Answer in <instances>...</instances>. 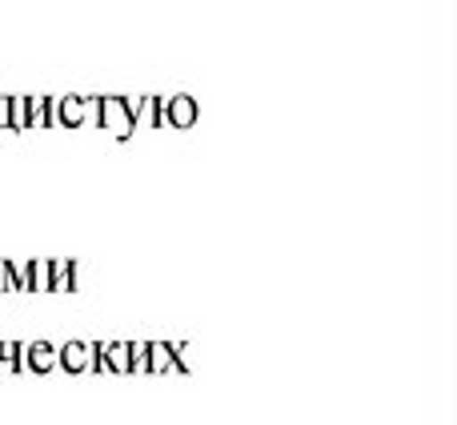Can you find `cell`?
Returning a JSON list of instances; mask_svg holds the SVG:
<instances>
[{"instance_id": "6da1fadb", "label": "cell", "mask_w": 457, "mask_h": 425, "mask_svg": "<svg viewBox=\"0 0 457 425\" xmlns=\"http://www.w3.org/2000/svg\"><path fill=\"white\" fill-rule=\"evenodd\" d=\"M96 117H101V96H56L53 104V121L64 129L96 125Z\"/></svg>"}, {"instance_id": "7a4b0ae2", "label": "cell", "mask_w": 457, "mask_h": 425, "mask_svg": "<svg viewBox=\"0 0 457 425\" xmlns=\"http://www.w3.org/2000/svg\"><path fill=\"white\" fill-rule=\"evenodd\" d=\"M96 129H109L117 141H129V137L137 133L133 112H129L125 96H101V117H96Z\"/></svg>"}, {"instance_id": "3957f363", "label": "cell", "mask_w": 457, "mask_h": 425, "mask_svg": "<svg viewBox=\"0 0 457 425\" xmlns=\"http://www.w3.org/2000/svg\"><path fill=\"white\" fill-rule=\"evenodd\" d=\"M201 117V104L189 93L161 96V129H193Z\"/></svg>"}, {"instance_id": "277c9868", "label": "cell", "mask_w": 457, "mask_h": 425, "mask_svg": "<svg viewBox=\"0 0 457 425\" xmlns=\"http://www.w3.org/2000/svg\"><path fill=\"white\" fill-rule=\"evenodd\" d=\"M21 357H24V365H29V370H37V373H48L56 365V349L48 346V341H37V346L21 349Z\"/></svg>"}, {"instance_id": "5b68a950", "label": "cell", "mask_w": 457, "mask_h": 425, "mask_svg": "<svg viewBox=\"0 0 457 425\" xmlns=\"http://www.w3.org/2000/svg\"><path fill=\"white\" fill-rule=\"evenodd\" d=\"M53 104L56 96H29V129H48L53 121Z\"/></svg>"}, {"instance_id": "8992f818", "label": "cell", "mask_w": 457, "mask_h": 425, "mask_svg": "<svg viewBox=\"0 0 457 425\" xmlns=\"http://www.w3.org/2000/svg\"><path fill=\"white\" fill-rule=\"evenodd\" d=\"M56 362H61L64 370H72V373L88 370V346H85V341H72V346L56 349Z\"/></svg>"}, {"instance_id": "52a82bcc", "label": "cell", "mask_w": 457, "mask_h": 425, "mask_svg": "<svg viewBox=\"0 0 457 425\" xmlns=\"http://www.w3.org/2000/svg\"><path fill=\"white\" fill-rule=\"evenodd\" d=\"M29 293H53V261H29Z\"/></svg>"}, {"instance_id": "ba28073f", "label": "cell", "mask_w": 457, "mask_h": 425, "mask_svg": "<svg viewBox=\"0 0 457 425\" xmlns=\"http://www.w3.org/2000/svg\"><path fill=\"white\" fill-rule=\"evenodd\" d=\"M77 289V265L72 261H53V293H72Z\"/></svg>"}, {"instance_id": "9c48e42d", "label": "cell", "mask_w": 457, "mask_h": 425, "mask_svg": "<svg viewBox=\"0 0 457 425\" xmlns=\"http://www.w3.org/2000/svg\"><path fill=\"white\" fill-rule=\"evenodd\" d=\"M145 357H149V370H157V373H165V370H173V346H165V341H153V346H145Z\"/></svg>"}, {"instance_id": "30bf717a", "label": "cell", "mask_w": 457, "mask_h": 425, "mask_svg": "<svg viewBox=\"0 0 457 425\" xmlns=\"http://www.w3.org/2000/svg\"><path fill=\"white\" fill-rule=\"evenodd\" d=\"M8 129L12 133L29 129V96H8Z\"/></svg>"}, {"instance_id": "8fae6325", "label": "cell", "mask_w": 457, "mask_h": 425, "mask_svg": "<svg viewBox=\"0 0 457 425\" xmlns=\"http://www.w3.org/2000/svg\"><path fill=\"white\" fill-rule=\"evenodd\" d=\"M104 362H109V370H129V341H117V346H104Z\"/></svg>"}, {"instance_id": "7c38bea8", "label": "cell", "mask_w": 457, "mask_h": 425, "mask_svg": "<svg viewBox=\"0 0 457 425\" xmlns=\"http://www.w3.org/2000/svg\"><path fill=\"white\" fill-rule=\"evenodd\" d=\"M12 273V293H29V261H8Z\"/></svg>"}, {"instance_id": "4fadbf2b", "label": "cell", "mask_w": 457, "mask_h": 425, "mask_svg": "<svg viewBox=\"0 0 457 425\" xmlns=\"http://www.w3.org/2000/svg\"><path fill=\"white\" fill-rule=\"evenodd\" d=\"M0 293H12V273H8V261H0Z\"/></svg>"}]
</instances>
